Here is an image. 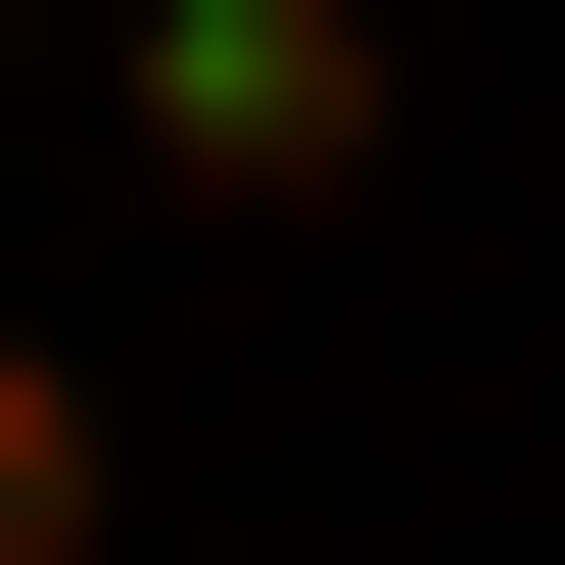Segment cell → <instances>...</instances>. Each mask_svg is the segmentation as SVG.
<instances>
[{"label": "cell", "mask_w": 565, "mask_h": 565, "mask_svg": "<svg viewBox=\"0 0 565 565\" xmlns=\"http://www.w3.org/2000/svg\"><path fill=\"white\" fill-rule=\"evenodd\" d=\"M95 519H141V424L47 377V330H0V565H95Z\"/></svg>", "instance_id": "7a4b0ae2"}, {"label": "cell", "mask_w": 565, "mask_h": 565, "mask_svg": "<svg viewBox=\"0 0 565 565\" xmlns=\"http://www.w3.org/2000/svg\"><path fill=\"white\" fill-rule=\"evenodd\" d=\"M95 141L189 189V236H330V189L424 141V47H377V0H141V47H95Z\"/></svg>", "instance_id": "6da1fadb"}]
</instances>
